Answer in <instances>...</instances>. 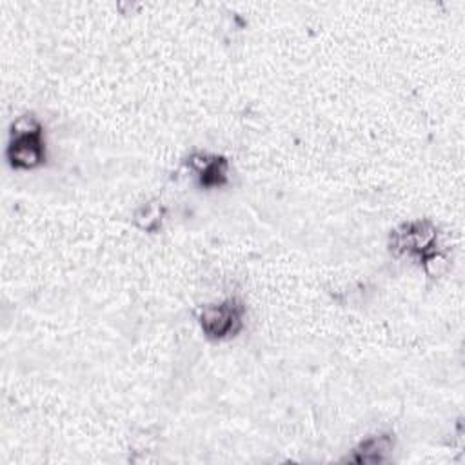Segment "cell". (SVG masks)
Returning <instances> with one entry per match:
<instances>
[{"instance_id":"obj_1","label":"cell","mask_w":465,"mask_h":465,"mask_svg":"<svg viewBox=\"0 0 465 465\" xmlns=\"http://www.w3.org/2000/svg\"><path fill=\"white\" fill-rule=\"evenodd\" d=\"M5 160L15 171H33L44 163V125L33 113H25L13 120L5 145Z\"/></svg>"},{"instance_id":"obj_2","label":"cell","mask_w":465,"mask_h":465,"mask_svg":"<svg viewBox=\"0 0 465 465\" xmlns=\"http://www.w3.org/2000/svg\"><path fill=\"white\" fill-rule=\"evenodd\" d=\"M389 249L398 256L407 254L423 263L438 252V229L430 220L403 222L391 232Z\"/></svg>"},{"instance_id":"obj_3","label":"cell","mask_w":465,"mask_h":465,"mask_svg":"<svg viewBox=\"0 0 465 465\" xmlns=\"http://www.w3.org/2000/svg\"><path fill=\"white\" fill-rule=\"evenodd\" d=\"M245 305L238 298H225L214 303L203 305L198 322L205 338L222 341L236 336L243 327Z\"/></svg>"},{"instance_id":"obj_4","label":"cell","mask_w":465,"mask_h":465,"mask_svg":"<svg viewBox=\"0 0 465 465\" xmlns=\"http://www.w3.org/2000/svg\"><path fill=\"white\" fill-rule=\"evenodd\" d=\"M187 167L196 173L198 182L205 189L222 187L229 178V162L223 156L211 153H193L185 160Z\"/></svg>"},{"instance_id":"obj_5","label":"cell","mask_w":465,"mask_h":465,"mask_svg":"<svg viewBox=\"0 0 465 465\" xmlns=\"http://www.w3.org/2000/svg\"><path fill=\"white\" fill-rule=\"evenodd\" d=\"M394 447V440L387 432L371 434L365 440H361L354 449L352 454L345 458V461L354 463H381L387 460L389 452Z\"/></svg>"},{"instance_id":"obj_6","label":"cell","mask_w":465,"mask_h":465,"mask_svg":"<svg viewBox=\"0 0 465 465\" xmlns=\"http://www.w3.org/2000/svg\"><path fill=\"white\" fill-rule=\"evenodd\" d=\"M163 216L165 207L160 202H147L134 211V223L145 232H156L162 227Z\"/></svg>"}]
</instances>
